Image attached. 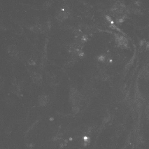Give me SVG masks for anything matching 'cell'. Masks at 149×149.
<instances>
[{
	"instance_id": "obj_2",
	"label": "cell",
	"mask_w": 149,
	"mask_h": 149,
	"mask_svg": "<svg viewBox=\"0 0 149 149\" xmlns=\"http://www.w3.org/2000/svg\"><path fill=\"white\" fill-rule=\"evenodd\" d=\"M125 149V148H123V149Z\"/></svg>"
},
{
	"instance_id": "obj_3",
	"label": "cell",
	"mask_w": 149,
	"mask_h": 149,
	"mask_svg": "<svg viewBox=\"0 0 149 149\" xmlns=\"http://www.w3.org/2000/svg\"></svg>"
},
{
	"instance_id": "obj_1",
	"label": "cell",
	"mask_w": 149,
	"mask_h": 149,
	"mask_svg": "<svg viewBox=\"0 0 149 149\" xmlns=\"http://www.w3.org/2000/svg\"><path fill=\"white\" fill-rule=\"evenodd\" d=\"M99 60L101 61H103L104 60V57L103 56H100L99 57Z\"/></svg>"
}]
</instances>
